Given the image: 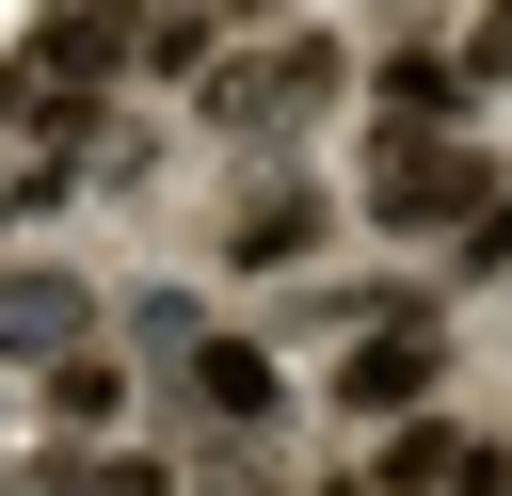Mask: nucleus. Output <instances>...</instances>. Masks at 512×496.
Returning a JSON list of instances; mask_svg holds the SVG:
<instances>
[{
    "label": "nucleus",
    "instance_id": "1",
    "mask_svg": "<svg viewBox=\"0 0 512 496\" xmlns=\"http://www.w3.org/2000/svg\"><path fill=\"white\" fill-rule=\"evenodd\" d=\"M512 176L464 144V128H432V144H368V224L384 240H432V224H480Z\"/></svg>",
    "mask_w": 512,
    "mask_h": 496
},
{
    "label": "nucleus",
    "instance_id": "2",
    "mask_svg": "<svg viewBox=\"0 0 512 496\" xmlns=\"http://www.w3.org/2000/svg\"><path fill=\"white\" fill-rule=\"evenodd\" d=\"M320 384H336V416H368V432H384V416H432V384H448V320H432V304H368L352 352H336Z\"/></svg>",
    "mask_w": 512,
    "mask_h": 496
},
{
    "label": "nucleus",
    "instance_id": "3",
    "mask_svg": "<svg viewBox=\"0 0 512 496\" xmlns=\"http://www.w3.org/2000/svg\"><path fill=\"white\" fill-rule=\"evenodd\" d=\"M352 96V48L336 32H272L256 64H208V128H304Z\"/></svg>",
    "mask_w": 512,
    "mask_h": 496
},
{
    "label": "nucleus",
    "instance_id": "4",
    "mask_svg": "<svg viewBox=\"0 0 512 496\" xmlns=\"http://www.w3.org/2000/svg\"><path fill=\"white\" fill-rule=\"evenodd\" d=\"M128 64H144V16H128V0H64V16L32 32V64H16V96H80V112H96V96L128 80Z\"/></svg>",
    "mask_w": 512,
    "mask_h": 496
},
{
    "label": "nucleus",
    "instance_id": "5",
    "mask_svg": "<svg viewBox=\"0 0 512 496\" xmlns=\"http://www.w3.org/2000/svg\"><path fill=\"white\" fill-rule=\"evenodd\" d=\"M32 416H48L64 448H112V432H128V352H112V336L48 352V368H32Z\"/></svg>",
    "mask_w": 512,
    "mask_h": 496
},
{
    "label": "nucleus",
    "instance_id": "6",
    "mask_svg": "<svg viewBox=\"0 0 512 496\" xmlns=\"http://www.w3.org/2000/svg\"><path fill=\"white\" fill-rule=\"evenodd\" d=\"M320 224H336V208H320L304 176H272V192H240V208H224V272H304V256H320Z\"/></svg>",
    "mask_w": 512,
    "mask_h": 496
},
{
    "label": "nucleus",
    "instance_id": "7",
    "mask_svg": "<svg viewBox=\"0 0 512 496\" xmlns=\"http://www.w3.org/2000/svg\"><path fill=\"white\" fill-rule=\"evenodd\" d=\"M176 368H192V416H224V432H272V416H288V368H272L256 336H192Z\"/></svg>",
    "mask_w": 512,
    "mask_h": 496
},
{
    "label": "nucleus",
    "instance_id": "8",
    "mask_svg": "<svg viewBox=\"0 0 512 496\" xmlns=\"http://www.w3.org/2000/svg\"><path fill=\"white\" fill-rule=\"evenodd\" d=\"M80 336H96V288H80V272H0V352L48 368V352H80Z\"/></svg>",
    "mask_w": 512,
    "mask_h": 496
},
{
    "label": "nucleus",
    "instance_id": "9",
    "mask_svg": "<svg viewBox=\"0 0 512 496\" xmlns=\"http://www.w3.org/2000/svg\"><path fill=\"white\" fill-rule=\"evenodd\" d=\"M448 464H464V432H448V416H384V464H368V480H384V496H432Z\"/></svg>",
    "mask_w": 512,
    "mask_h": 496
},
{
    "label": "nucleus",
    "instance_id": "10",
    "mask_svg": "<svg viewBox=\"0 0 512 496\" xmlns=\"http://www.w3.org/2000/svg\"><path fill=\"white\" fill-rule=\"evenodd\" d=\"M48 496H192V480H176L160 448H64V480H48Z\"/></svg>",
    "mask_w": 512,
    "mask_h": 496
},
{
    "label": "nucleus",
    "instance_id": "11",
    "mask_svg": "<svg viewBox=\"0 0 512 496\" xmlns=\"http://www.w3.org/2000/svg\"><path fill=\"white\" fill-rule=\"evenodd\" d=\"M432 496H512V448H480V432H464V464H448Z\"/></svg>",
    "mask_w": 512,
    "mask_h": 496
},
{
    "label": "nucleus",
    "instance_id": "12",
    "mask_svg": "<svg viewBox=\"0 0 512 496\" xmlns=\"http://www.w3.org/2000/svg\"><path fill=\"white\" fill-rule=\"evenodd\" d=\"M464 80H512V0H480V32H464Z\"/></svg>",
    "mask_w": 512,
    "mask_h": 496
},
{
    "label": "nucleus",
    "instance_id": "13",
    "mask_svg": "<svg viewBox=\"0 0 512 496\" xmlns=\"http://www.w3.org/2000/svg\"><path fill=\"white\" fill-rule=\"evenodd\" d=\"M0 496H16V480H0Z\"/></svg>",
    "mask_w": 512,
    "mask_h": 496
}]
</instances>
